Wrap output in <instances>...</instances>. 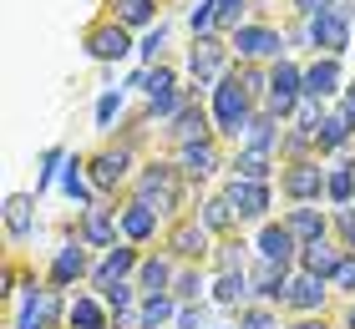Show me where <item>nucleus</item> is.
I'll use <instances>...</instances> for the list:
<instances>
[{"mask_svg": "<svg viewBox=\"0 0 355 329\" xmlns=\"http://www.w3.org/2000/svg\"><path fill=\"white\" fill-rule=\"evenodd\" d=\"M178 294H142V304H137V314H142V329H163L178 319Z\"/></svg>", "mask_w": 355, "mask_h": 329, "instance_id": "obj_15", "label": "nucleus"}, {"mask_svg": "<svg viewBox=\"0 0 355 329\" xmlns=\"http://www.w3.org/2000/svg\"><path fill=\"white\" fill-rule=\"evenodd\" d=\"M223 197H229L234 218H254V223H259L264 213H269V188L254 183V177H234V183L223 188Z\"/></svg>", "mask_w": 355, "mask_h": 329, "instance_id": "obj_4", "label": "nucleus"}, {"mask_svg": "<svg viewBox=\"0 0 355 329\" xmlns=\"http://www.w3.org/2000/svg\"><path fill=\"white\" fill-rule=\"evenodd\" d=\"M284 193L295 197V203H315V197L325 193V172H320V162H295V168L284 172Z\"/></svg>", "mask_w": 355, "mask_h": 329, "instance_id": "obj_8", "label": "nucleus"}, {"mask_svg": "<svg viewBox=\"0 0 355 329\" xmlns=\"http://www.w3.org/2000/svg\"><path fill=\"white\" fill-rule=\"evenodd\" d=\"M350 127H355V117H350V107H340V112H330V117L320 122V147H345V137H350Z\"/></svg>", "mask_w": 355, "mask_h": 329, "instance_id": "obj_26", "label": "nucleus"}, {"mask_svg": "<svg viewBox=\"0 0 355 329\" xmlns=\"http://www.w3.org/2000/svg\"><path fill=\"white\" fill-rule=\"evenodd\" d=\"M300 15H310V21H320V15H330V0H295Z\"/></svg>", "mask_w": 355, "mask_h": 329, "instance_id": "obj_42", "label": "nucleus"}, {"mask_svg": "<svg viewBox=\"0 0 355 329\" xmlns=\"http://www.w3.org/2000/svg\"><path fill=\"white\" fill-rule=\"evenodd\" d=\"M295 254H300V238L289 233L284 223H264V233H259V258H269V263H295Z\"/></svg>", "mask_w": 355, "mask_h": 329, "instance_id": "obj_10", "label": "nucleus"}, {"mask_svg": "<svg viewBox=\"0 0 355 329\" xmlns=\"http://www.w3.org/2000/svg\"><path fill=\"white\" fill-rule=\"evenodd\" d=\"M117 228H122L117 208H102V203L82 208V243L87 249H117Z\"/></svg>", "mask_w": 355, "mask_h": 329, "instance_id": "obj_3", "label": "nucleus"}, {"mask_svg": "<svg viewBox=\"0 0 355 329\" xmlns=\"http://www.w3.org/2000/svg\"><path fill=\"white\" fill-rule=\"evenodd\" d=\"M269 142H274L269 117H254V122H249V147H264V152H269Z\"/></svg>", "mask_w": 355, "mask_h": 329, "instance_id": "obj_40", "label": "nucleus"}, {"mask_svg": "<svg viewBox=\"0 0 355 329\" xmlns=\"http://www.w3.org/2000/svg\"><path fill=\"white\" fill-rule=\"evenodd\" d=\"M330 289H340V294H355V254H345V258H340V269H335Z\"/></svg>", "mask_w": 355, "mask_h": 329, "instance_id": "obj_39", "label": "nucleus"}, {"mask_svg": "<svg viewBox=\"0 0 355 329\" xmlns=\"http://www.w3.org/2000/svg\"><path fill=\"white\" fill-rule=\"evenodd\" d=\"M183 168H188V177H214V168H218L214 142H193V147H183Z\"/></svg>", "mask_w": 355, "mask_h": 329, "instance_id": "obj_25", "label": "nucleus"}, {"mask_svg": "<svg viewBox=\"0 0 355 329\" xmlns=\"http://www.w3.org/2000/svg\"><path fill=\"white\" fill-rule=\"evenodd\" d=\"M310 36H315V46H325V51H340V46L350 41V36H345V21H340L335 10H330V15H320V21L310 26Z\"/></svg>", "mask_w": 355, "mask_h": 329, "instance_id": "obj_24", "label": "nucleus"}, {"mask_svg": "<svg viewBox=\"0 0 355 329\" xmlns=\"http://www.w3.org/2000/svg\"><path fill=\"white\" fill-rule=\"evenodd\" d=\"M127 274H137V254H132V249H107V258L92 269V289L102 294V289H112V284H122Z\"/></svg>", "mask_w": 355, "mask_h": 329, "instance_id": "obj_9", "label": "nucleus"}, {"mask_svg": "<svg viewBox=\"0 0 355 329\" xmlns=\"http://www.w3.org/2000/svg\"><path fill=\"white\" fill-rule=\"evenodd\" d=\"M107 329H112V324H107Z\"/></svg>", "mask_w": 355, "mask_h": 329, "instance_id": "obj_49", "label": "nucleus"}, {"mask_svg": "<svg viewBox=\"0 0 355 329\" xmlns=\"http://www.w3.org/2000/svg\"><path fill=\"white\" fill-rule=\"evenodd\" d=\"M173 258H142L137 263V289L142 294H173Z\"/></svg>", "mask_w": 355, "mask_h": 329, "instance_id": "obj_16", "label": "nucleus"}, {"mask_svg": "<svg viewBox=\"0 0 355 329\" xmlns=\"http://www.w3.org/2000/svg\"><path fill=\"white\" fill-rule=\"evenodd\" d=\"M203 228H208V233H229V228H234L229 197H214V203H203Z\"/></svg>", "mask_w": 355, "mask_h": 329, "instance_id": "obj_30", "label": "nucleus"}, {"mask_svg": "<svg viewBox=\"0 0 355 329\" xmlns=\"http://www.w3.org/2000/svg\"><path fill=\"white\" fill-rule=\"evenodd\" d=\"M102 304L112 309V314H132V304H137V284H112V289H102Z\"/></svg>", "mask_w": 355, "mask_h": 329, "instance_id": "obj_31", "label": "nucleus"}, {"mask_svg": "<svg viewBox=\"0 0 355 329\" xmlns=\"http://www.w3.org/2000/svg\"><path fill=\"white\" fill-rule=\"evenodd\" d=\"M157 51H163V26H157L153 36H148V46H142V56H157Z\"/></svg>", "mask_w": 355, "mask_h": 329, "instance_id": "obj_44", "label": "nucleus"}, {"mask_svg": "<svg viewBox=\"0 0 355 329\" xmlns=\"http://www.w3.org/2000/svg\"><path fill=\"white\" fill-rule=\"evenodd\" d=\"M350 117H355V87H350Z\"/></svg>", "mask_w": 355, "mask_h": 329, "instance_id": "obj_47", "label": "nucleus"}, {"mask_svg": "<svg viewBox=\"0 0 355 329\" xmlns=\"http://www.w3.org/2000/svg\"><path fill=\"white\" fill-rule=\"evenodd\" d=\"M214 329H239V324H214Z\"/></svg>", "mask_w": 355, "mask_h": 329, "instance_id": "obj_48", "label": "nucleus"}, {"mask_svg": "<svg viewBox=\"0 0 355 329\" xmlns=\"http://www.w3.org/2000/svg\"><path fill=\"white\" fill-rule=\"evenodd\" d=\"M137 203H148L153 213H168V208H178V177H173V168L153 162V168L137 177Z\"/></svg>", "mask_w": 355, "mask_h": 329, "instance_id": "obj_1", "label": "nucleus"}, {"mask_svg": "<svg viewBox=\"0 0 355 329\" xmlns=\"http://www.w3.org/2000/svg\"><path fill=\"white\" fill-rule=\"evenodd\" d=\"M107 314H112V309L102 304V294H76V299L67 304V324L71 329H107L112 324Z\"/></svg>", "mask_w": 355, "mask_h": 329, "instance_id": "obj_12", "label": "nucleus"}, {"mask_svg": "<svg viewBox=\"0 0 355 329\" xmlns=\"http://www.w3.org/2000/svg\"><path fill=\"white\" fill-rule=\"evenodd\" d=\"M87 51L96 61H117V56L132 51V46H127V30L122 26H102V30H92V36H87Z\"/></svg>", "mask_w": 355, "mask_h": 329, "instance_id": "obj_17", "label": "nucleus"}, {"mask_svg": "<svg viewBox=\"0 0 355 329\" xmlns=\"http://www.w3.org/2000/svg\"><path fill=\"white\" fill-rule=\"evenodd\" d=\"M61 183H67V193L76 197V203L92 208V188H87V177H82V162H67V177H61Z\"/></svg>", "mask_w": 355, "mask_h": 329, "instance_id": "obj_37", "label": "nucleus"}, {"mask_svg": "<svg viewBox=\"0 0 355 329\" xmlns=\"http://www.w3.org/2000/svg\"><path fill=\"white\" fill-rule=\"evenodd\" d=\"M244 15V0H218V21H239Z\"/></svg>", "mask_w": 355, "mask_h": 329, "instance_id": "obj_43", "label": "nucleus"}, {"mask_svg": "<svg viewBox=\"0 0 355 329\" xmlns=\"http://www.w3.org/2000/svg\"><path fill=\"white\" fill-rule=\"evenodd\" d=\"M325 193L335 208H350L355 203V162H335V168L325 172Z\"/></svg>", "mask_w": 355, "mask_h": 329, "instance_id": "obj_20", "label": "nucleus"}, {"mask_svg": "<svg viewBox=\"0 0 355 329\" xmlns=\"http://www.w3.org/2000/svg\"><path fill=\"white\" fill-rule=\"evenodd\" d=\"M122 233L132 238V243H148L157 233V213L148 203H132V208H122Z\"/></svg>", "mask_w": 355, "mask_h": 329, "instance_id": "obj_21", "label": "nucleus"}, {"mask_svg": "<svg viewBox=\"0 0 355 329\" xmlns=\"http://www.w3.org/2000/svg\"><path fill=\"white\" fill-rule=\"evenodd\" d=\"M340 258H345V249H335L330 238H315V243H304V249H300V269L330 284V278H335V269H340Z\"/></svg>", "mask_w": 355, "mask_h": 329, "instance_id": "obj_7", "label": "nucleus"}, {"mask_svg": "<svg viewBox=\"0 0 355 329\" xmlns=\"http://www.w3.org/2000/svg\"><path fill=\"white\" fill-rule=\"evenodd\" d=\"M173 132H178V142H183V147H193V142H208V137H203V112H183Z\"/></svg>", "mask_w": 355, "mask_h": 329, "instance_id": "obj_35", "label": "nucleus"}, {"mask_svg": "<svg viewBox=\"0 0 355 329\" xmlns=\"http://www.w3.org/2000/svg\"><path fill=\"white\" fill-rule=\"evenodd\" d=\"M173 324H178V329H214V319H208V309H203V304H183Z\"/></svg>", "mask_w": 355, "mask_h": 329, "instance_id": "obj_38", "label": "nucleus"}, {"mask_svg": "<svg viewBox=\"0 0 355 329\" xmlns=\"http://www.w3.org/2000/svg\"><path fill=\"white\" fill-rule=\"evenodd\" d=\"M168 243H173L178 258H203V254H208V228H203V223H178Z\"/></svg>", "mask_w": 355, "mask_h": 329, "instance_id": "obj_19", "label": "nucleus"}, {"mask_svg": "<svg viewBox=\"0 0 355 329\" xmlns=\"http://www.w3.org/2000/svg\"><path fill=\"white\" fill-rule=\"evenodd\" d=\"M284 228L300 238V249H304V243L325 238V228H330V223H325V213H320V208H310V203H295V208H289V218H284Z\"/></svg>", "mask_w": 355, "mask_h": 329, "instance_id": "obj_13", "label": "nucleus"}, {"mask_svg": "<svg viewBox=\"0 0 355 329\" xmlns=\"http://www.w3.org/2000/svg\"><path fill=\"white\" fill-rule=\"evenodd\" d=\"M300 91H304V76L295 71V66H274V76H269V107L279 112V117L300 102Z\"/></svg>", "mask_w": 355, "mask_h": 329, "instance_id": "obj_11", "label": "nucleus"}, {"mask_svg": "<svg viewBox=\"0 0 355 329\" xmlns=\"http://www.w3.org/2000/svg\"><path fill=\"white\" fill-rule=\"evenodd\" d=\"M173 294H178V304H198L203 299V278L193 274V269H183V274L173 278Z\"/></svg>", "mask_w": 355, "mask_h": 329, "instance_id": "obj_34", "label": "nucleus"}, {"mask_svg": "<svg viewBox=\"0 0 355 329\" xmlns=\"http://www.w3.org/2000/svg\"><path fill=\"white\" fill-rule=\"evenodd\" d=\"M234 177H254V183H264V177H269V152H264V147H244L239 162H234Z\"/></svg>", "mask_w": 355, "mask_h": 329, "instance_id": "obj_28", "label": "nucleus"}, {"mask_svg": "<svg viewBox=\"0 0 355 329\" xmlns=\"http://www.w3.org/2000/svg\"><path fill=\"white\" fill-rule=\"evenodd\" d=\"M330 299V284L325 278H315V274H289V289H284V309H295V314H320Z\"/></svg>", "mask_w": 355, "mask_h": 329, "instance_id": "obj_2", "label": "nucleus"}, {"mask_svg": "<svg viewBox=\"0 0 355 329\" xmlns=\"http://www.w3.org/2000/svg\"><path fill=\"white\" fill-rule=\"evenodd\" d=\"M6 223H10L15 238L31 233V197H10V203H6Z\"/></svg>", "mask_w": 355, "mask_h": 329, "instance_id": "obj_33", "label": "nucleus"}, {"mask_svg": "<svg viewBox=\"0 0 355 329\" xmlns=\"http://www.w3.org/2000/svg\"><path fill=\"white\" fill-rule=\"evenodd\" d=\"M249 289L259 294L264 304H284L289 269H284V263H269V258H254V263H249Z\"/></svg>", "mask_w": 355, "mask_h": 329, "instance_id": "obj_6", "label": "nucleus"}, {"mask_svg": "<svg viewBox=\"0 0 355 329\" xmlns=\"http://www.w3.org/2000/svg\"><path fill=\"white\" fill-rule=\"evenodd\" d=\"M214 117H218V127H223V132L249 127V122H244V117H249V91L239 87L234 76L223 81V87H218V96H214Z\"/></svg>", "mask_w": 355, "mask_h": 329, "instance_id": "obj_5", "label": "nucleus"}, {"mask_svg": "<svg viewBox=\"0 0 355 329\" xmlns=\"http://www.w3.org/2000/svg\"><path fill=\"white\" fill-rule=\"evenodd\" d=\"M335 81H340V71H335V61H320V66H310V71H304V96H330L335 91Z\"/></svg>", "mask_w": 355, "mask_h": 329, "instance_id": "obj_27", "label": "nucleus"}, {"mask_svg": "<svg viewBox=\"0 0 355 329\" xmlns=\"http://www.w3.org/2000/svg\"><path fill=\"white\" fill-rule=\"evenodd\" d=\"M239 329H279V319H274L269 304H244L239 309Z\"/></svg>", "mask_w": 355, "mask_h": 329, "instance_id": "obj_32", "label": "nucleus"}, {"mask_svg": "<svg viewBox=\"0 0 355 329\" xmlns=\"http://www.w3.org/2000/svg\"><path fill=\"white\" fill-rule=\"evenodd\" d=\"M112 10H117V21H122V26H142V21L153 15L148 0H112Z\"/></svg>", "mask_w": 355, "mask_h": 329, "instance_id": "obj_36", "label": "nucleus"}, {"mask_svg": "<svg viewBox=\"0 0 355 329\" xmlns=\"http://www.w3.org/2000/svg\"><path fill=\"white\" fill-rule=\"evenodd\" d=\"M82 274H87V254L76 249V243H61L56 258H51V284H56V289H67V284H76Z\"/></svg>", "mask_w": 355, "mask_h": 329, "instance_id": "obj_14", "label": "nucleus"}, {"mask_svg": "<svg viewBox=\"0 0 355 329\" xmlns=\"http://www.w3.org/2000/svg\"><path fill=\"white\" fill-rule=\"evenodd\" d=\"M345 329H355V304H350V319H345Z\"/></svg>", "mask_w": 355, "mask_h": 329, "instance_id": "obj_46", "label": "nucleus"}, {"mask_svg": "<svg viewBox=\"0 0 355 329\" xmlns=\"http://www.w3.org/2000/svg\"><path fill=\"white\" fill-rule=\"evenodd\" d=\"M122 177H127V152H107V157H96V162H92V183L102 188V193H107V188H117Z\"/></svg>", "mask_w": 355, "mask_h": 329, "instance_id": "obj_22", "label": "nucleus"}, {"mask_svg": "<svg viewBox=\"0 0 355 329\" xmlns=\"http://www.w3.org/2000/svg\"><path fill=\"white\" fill-rule=\"evenodd\" d=\"M289 329H330V324L320 319V314H300V324H289Z\"/></svg>", "mask_w": 355, "mask_h": 329, "instance_id": "obj_45", "label": "nucleus"}, {"mask_svg": "<svg viewBox=\"0 0 355 329\" xmlns=\"http://www.w3.org/2000/svg\"><path fill=\"white\" fill-rule=\"evenodd\" d=\"M279 36L274 30H259V26H249V30H239V51L244 56H279Z\"/></svg>", "mask_w": 355, "mask_h": 329, "instance_id": "obj_23", "label": "nucleus"}, {"mask_svg": "<svg viewBox=\"0 0 355 329\" xmlns=\"http://www.w3.org/2000/svg\"><path fill=\"white\" fill-rule=\"evenodd\" d=\"M117 107H122V96H117V91H107V96H102V102H96V122H102V127H107L112 117H117Z\"/></svg>", "mask_w": 355, "mask_h": 329, "instance_id": "obj_41", "label": "nucleus"}, {"mask_svg": "<svg viewBox=\"0 0 355 329\" xmlns=\"http://www.w3.org/2000/svg\"><path fill=\"white\" fill-rule=\"evenodd\" d=\"M218 61H223V46L218 41H198V46H193V76H198V81L214 76Z\"/></svg>", "mask_w": 355, "mask_h": 329, "instance_id": "obj_29", "label": "nucleus"}, {"mask_svg": "<svg viewBox=\"0 0 355 329\" xmlns=\"http://www.w3.org/2000/svg\"><path fill=\"white\" fill-rule=\"evenodd\" d=\"M249 269L244 274H218V284H214V304L218 309H244L249 304Z\"/></svg>", "mask_w": 355, "mask_h": 329, "instance_id": "obj_18", "label": "nucleus"}]
</instances>
